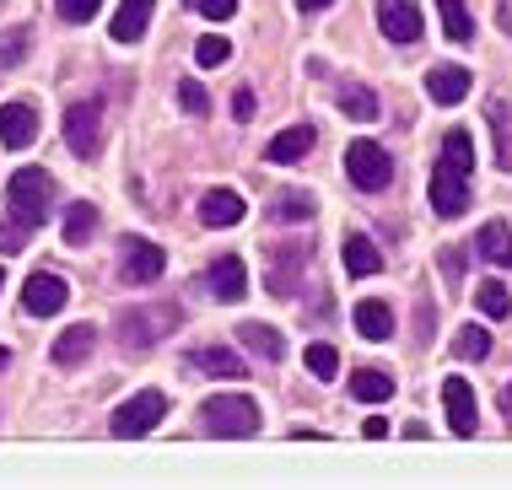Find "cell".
Masks as SVG:
<instances>
[{"label": "cell", "mask_w": 512, "mask_h": 490, "mask_svg": "<svg viewBox=\"0 0 512 490\" xmlns=\"http://www.w3.org/2000/svg\"><path fill=\"white\" fill-rule=\"evenodd\" d=\"M6 200H11V221H22L27 232H38L49 221V173L44 167H17L6 184Z\"/></svg>", "instance_id": "obj_1"}, {"label": "cell", "mask_w": 512, "mask_h": 490, "mask_svg": "<svg viewBox=\"0 0 512 490\" xmlns=\"http://www.w3.org/2000/svg\"><path fill=\"white\" fill-rule=\"evenodd\" d=\"M178 307L162 302V307H124L119 313V345L124 350H146L157 340H168V329H178Z\"/></svg>", "instance_id": "obj_2"}, {"label": "cell", "mask_w": 512, "mask_h": 490, "mask_svg": "<svg viewBox=\"0 0 512 490\" xmlns=\"http://www.w3.org/2000/svg\"><path fill=\"white\" fill-rule=\"evenodd\" d=\"M200 415H205L211 437H254L259 431V404L248 394H216L200 404Z\"/></svg>", "instance_id": "obj_3"}, {"label": "cell", "mask_w": 512, "mask_h": 490, "mask_svg": "<svg viewBox=\"0 0 512 490\" xmlns=\"http://www.w3.org/2000/svg\"><path fill=\"white\" fill-rule=\"evenodd\" d=\"M345 173H351L356 189L378 194V189H389V178H394V157L378 140H351V146H345Z\"/></svg>", "instance_id": "obj_4"}, {"label": "cell", "mask_w": 512, "mask_h": 490, "mask_svg": "<svg viewBox=\"0 0 512 490\" xmlns=\"http://www.w3.org/2000/svg\"><path fill=\"white\" fill-rule=\"evenodd\" d=\"M168 415V399L157 394V388H146V394H135V399H124L119 410H114V420H108V431L114 437H146V431H157V420Z\"/></svg>", "instance_id": "obj_5"}, {"label": "cell", "mask_w": 512, "mask_h": 490, "mask_svg": "<svg viewBox=\"0 0 512 490\" xmlns=\"http://www.w3.org/2000/svg\"><path fill=\"white\" fill-rule=\"evenodd\" d=\"M162 270H168V254H162L157 243H146V237H124L119 275L130 280V286H151V280H162Z\"/></svg>", "instance_id": "obj_6"}, {"label": "cell", "mask_w": 512, "mask_h": 490, "mask_svg": "<svg viewBox=\"0 0 512 490\" xmlns=\"http://www.w3.org/2000/svg\"><path fill=\"white\" fill-rule=\"evenodd\" d=\"M71 302V286H65L54 270H38V275H27V286H22V307L33 318H54L60 307Z\"/></svg>", "instance_id": "obj_7"}, {"label": "cell", "mask_w": 512, "mask_h": 490, "mask_svg": "<svg viewBox=\"0 0 512 490\" xmlns=\"http://www.w3.org/2000/svg\"><path fill=\"white\" fill-rule=\"evenodd\" d=\"M65 140H71L76 157H92L103 140V108L98 103H71L65 108Z\"/></svg>", "instance_id": "obj_8"}, {"label": "cell", "mask_w": 512, "mask_h": 490, "mask_svg": "<svg viewBox=\"0 0 512 490\" xmlns=\"http://www.w3.org/2000/svg\"><path fill=\"white\" fill-rule=\"evenodd\" d=\"M432 210H437L442 221H459L464 210H469V178L453 173V167H442V162H437V173H432Z\"/></svg>", "instance_id": "obj_9"}, {"label": "cell", "mask_w": 512, "mask_h": 490, "mask_svg": "<svg viewBox=\"0 0 512 490\" xmlns=\"http://www.w3.org/2000/svg\"><path fill=\"white\" fill-rule=\"evenodd\" d=\"M308 254H313L308 243H286V248H275V264H270V291H275V297H297L302 270H308Z\"/></svg>", "instance_id": "obj_10"}, {"label": "cell", "mask_w": 512, "mask_h": 490, "mask_svg": "<svg viewBox=\"0 0 512 490\" xmlns=\"http://www.w3.org/2000/svg\"><path fill=\"white\" fill-rule=\"evenodd\" d=\"M442 404H448V426H453V437H475V426H480V410H475V388L464 383V377H448L442 383Z\"/></svg>", "instance_id": "obj_11"}, {"label": "cell", "mask_w": 512, "mask_h": 490, "mask_svg": "<svg viewBox=\"0 0 512 490\" xmlns=\"http://www.w3.org/2000/svg\"><path fill=\"white\" fill-rule=\"evenodd\" d=\"M378 27L389 44H415L421 38V11L410 0H378Z\"/></svg>", "instance_id": "obj_12"}, {"label": "cell", "mask_w": 512, "mask_h": 490, "mask_svg": "<svg viewBox=\"0 0 512 490\" xmlns=\"http://www.w3.org/2000/svg\"><path fill=\"white\" fill-rule=\"evenodd\" d=\"M189 367H200V377H216V383H238V377H248L243 356H238V350H227V345L189 350Z\"/></svg>", "instance_id": "obj_13"}, {"label": "cell", "mask_w": 512, "mask_h": 490, "mask_svg": "<svg viewBox=\"0 0 512 490\" xmlns=\"http://www.w3.org/2000/svg\"><path fill=\"white\" fill-rule=\"evenodd\" d=\"M205 286H211L221 302H243V297H248V270H243V259H238V254H221L211 270H205Z\"/></svg>", "instance_id": "obj_14"}, {"label": "cell", "mask_w": 512, "mask_h": 490, "mask_svg": "<svg viewBox=\"0 0 512 490\" xmlns=\"http://www.w3.org/2000/svg\"><path fill=\"white\" fill-rule=\"evenodd\" d=\"M243 194H232V189H205L200 194V221H205V227H238V221H243Z\"/></svg>", "instance_id": "obj_15"}, {"label": "cell", "mask_w": 512, "mask_h": 490, "mask_svg": "<svg viewBox=\"0 0 512 490\" xmlns=\"http://www.w3.org/2000/svg\"><path fill=\"white\" fill-rule=\"evenodd\" d=\"M0 140H6L11 151L33 146V140H38V114H33V103H6V108H0Z\"/></svg>", "instance_id": "obj_16"}, {"label": "cell", "mask_w": 512, "mask_h": 490, "mask_svg": "<svg viewBox=\"0 0 512 490\" xmlns=\"http://www.w3.org/2000/svg\"><path fill=\"white\" fill-rule=\"evenodd\" d=\"M92 345H98V329H92V324H71L60 340H54L49 361H54V367H81V361L92 356Z\"/></svg>", "instance_id": "obj_17"}, {"label": "cell", "mask_w": 512, "mask_h": 490, "mask_svg": "<svg viewBox=\"0 0 512 490\" xmlns=\"http://www.w3.org/2000/svg\"><path fill=\"white\" fill-rule=\"evenodd\" d=\"M426 97L442 103V108L464 103V97H469V70L464 65H437L432 76H426Z\"/></svg>", "instance_id": "obj_18"}, {"label": "cell", "mask_w": 512, "mask_h": 490, "mask_svg": "<svg viewBox=\"0 0 512 490\" xmlns=\"http://www.w3.org/2000/svg\"><path fill=\"white\" fill-rule=\"evenodd\" d=\"M151 11H157V0H119V11H114V44H135V38L151 27Z\"/></svg>", "instance_id": "obj_19"}, {"label": "cell", "mask_w": 512, "mask_h": 490, "mask_svg": "<svg viewBox=\"0 0 512 490\" xmlns=\"http://www.w3.org/2000/svg\"><path fill=\"white\" fill-rule=\"evenodd\" d=\"M313 140H318L313 124H292V130H281V135H275L270 146H265V157L281 162V167H292V162H302V157L313 151Z\"/></svg>", "instance_id": "obj_20"}, {"label": "cell", "mask_w": 512, "mask_h": 490, "mask_svg": "<svg viewBox=\"0 0 512 490\" xmlns=\"http://www.w3.org/2000/svg\"><path fill=\"white\" fill-rule=\"evenodd\" d=\"M356 329H362V340H389L394 334V307L389 302H378V297H367V302H356Z\"/></svg>", "instance_id": "obj_21"}, {"label": "cell", "mask_w": 512, "mask_h": 490, "mask_svg": "<svg viewBox=\"0 0 512 490\" xmlns=\"http://www.w3.org/2000/svg\"><path fill=\"white\" fill-rule=\"evenodd\" d=\"M486 124L496 135V167L512 173V108L502 103V97H491V103H486Z\"/></svg>", "instance_id": "obj_22"}, {"label": "cell", "mask_w": 512, "mask_h": 490, "mask_svg": "<svg viewBox=\"0 0 512 490\" xmlns=\"http://www.w3.org/2000/svg\"><path fill=\"white\" fill-rule=\"evenodd\" d=\"M340 254H345V270H351V275H378L383 270V254L372 248V237H362V232H345Z\"/></svg>", "instance_id": "obj_23"}, {"label": "cell", "mask_w": 512, "mask_h": 490, "mask_svg": "<svg viewBox=\"0 0 512 490\" xmlns=\"http://www.w3.org/2000/svg\"><path fill=\"white\" fill-rule=\"evenodd\" d=\"M475 254L491 259V264H512V227H507V221H486V227H480Z\"/></svg>", "instance_id": "obj_24"}, {"label": "cell", "mask_w": 512, "mask_h": 490, "mask_svg": "<svg viewBox=\"0 0 512 490\" xmlns=\"http://www.w3.org/2000/svg\"><path fill=\"white\" fill-rule=\"evenodd\" d=\"M394 394V377L383 372V367H362V372H351V399H362V404H383Z\"/></svg>", "instance_id": "obj_25"}, {"label": "cell", "mask_w": 512, "mask_h": 490, "mask_svg": "<svg viewBox=\"0 0 512 490\" xmlns=\"http://www.w3.org/2000/svg\"><path fill=\"white\" fill-rule=\"evenodd\" d=\"M238 340L254 350V356H265V361H281L286 356V340L270 324H238Z\"/></svg>", "instance_id": "obj_26"}, {"label": "cell", "mask_w": 512, "mask_h": 490, "mask_svg": "<svg viewBox=\"0 0 512 490\" xmlns=\"http://www.w3.org/2000/svg\"><path fill=\"white\" fill-rule=\"evenodd\" d=\"M270 216L286 221V227H292V221H313V194L308 189H281L270 200Z\"/></svg>", "instance_id": "obj_27"}, {"label": "cell", "mask_w": 512, "mask_h": 490, "mask_svg": "<svg viewBox=\"0 0 512 490\" xmlns=\"http://www.w3.org/2000/svg\"><path fill=\"white\" fill-rule=\"evenodd\" d=\"M437 17H442V33H448L453 44H469V38H475V17H469L464 0H437Z\"/></svg>", "instance_id": "obj_28"}, {"label": "cell", "mask_w": 512, "mask_h": 490, "mask_svg": "<svg viewBox=\"0 0 512 490\" xmlns=\"http://www.w3.org/2000/svg\"><path fill=\"white\" fill-rule=\"evenodd\" d=\"M442 167H453V173H475V140H469V130H453L448 140H442Z\"/></svg>", "instance_id": "obj_29"}, {"label": "cell", "mask_w": 512, "mask_h": 490, "mask_svg": "<svg viewBox=\"0 0 512 490\" xmlns=\"http://www.w3.org/2000/svg\"><path fill=\"white\" fill-rule=\"evenodd\" d=\"M92 227H98V210H92L87 200H76L71 210H65V243L71 248H81L92 237Z\"/></svg>", "instance_id": "obj_30"}, {"label": "cell", "mask_w": 512, "mask_h": 490, "mask_svg": "<svg viewBox=\"0 0 512 490\" xmlns=\"http://www.w3.org/2000/svg\"><path fill=\"white\" fill-rule=\"evenodd\" d=\"M475 302H480V313H486V318H507V313H512V297H507L502 280H480Z\"/></svg>", "instance_id": "obj_31"}, {"label": "cell", "mask_w": 512, "mask_h": 490, "mask_svg": "<svg viewBox=\"0 0 512 490\" xmlns=\"http://www.w3.org/2000/svg\"><path fill=\"white\" fill-rule=\"evenodd\" d=\"M453 350H459L464 361H486V356H491V334L480 329V324H469V329L453 334Z\"/></svg>", "instance_id": "obj_32"}, {"label": "cell", "mask_w": 512, "mask_h": 490, "mask_svg": "<svg viewBox=\"0 0 512 490\" xmlns=\"http://www.w3.org/2000/svg\"><path fill=\"white\" fill-rule=\"evenodd\" d=\"M340 108H345V119H378V97H372L367 87H345L340 92Z\"/></svg>", "instance_id": "obj_33"}, {"label": "cell", "mask_w": 512, "mask_h": 490, "mask_svg": "<svg viewBox=\"0 0 512 490\" xmlns=\"http://www.w3.org/2000/svg\"><path fill=\"white\" fill-rule=\"evenodd\" d=\"M308 372L318 377V383H329V377L340 372V356H335V345H308Z\"/></svg>", "instance_id": "obj_34"}, {"label": "cell", "mask_w": 512, "mask_h": 490, "mask_svg": "<svg viewBox=\"0 0 512 490\" xmlns=\"http://www.w3.org/2000/svg\"><path fill=\"white\" fill-rule=\"evenodd\" d=\"M195 60H200L205 70H211V65H227V60H232V44H227V38H216V33H205L200 44H195Z\"/></svg>", "instance_id": "obj_35"}, {"label": "cell", "mask_w": 512, "mask_h": 490, "mask_svg": "<svg viewBox=\"0 0 512 490\" xmlns=\"http://www.w3.org/2000/svg\"><path fill=\"white\" fill-rule=\"evenodd\" d=\"M54 11H60L65 22H92L103 11V0H54Z\"/></svg>", "instance_id": "obj_36"}, {"label": "cell", "mask_w": 512, "mask_h": 490, "mask_svg": "<svg viewBox=\"0 0 512 490\" xmlns=\"http://www.w3.org/2000/svg\"><path fill=\"white\" fill-rule=\"evenodd\" d=\"M178 103H184L189 114H211V92H205L200 81H178Z\"/></svg>", "instance_id": "obj_37"}, {"label": "cell", "mask_w": 512, "mask_h": 490, "mask_svg": "<svg viewBox=\"0 0 512 490\" xmlns=\"http://www.w3.org/2000/svg\"><path fill=\"white\" fill-rule=\"evenodd\" d=\"M27 237H33V232H27L22 227V221H11V227H0V254H22V248H27Z\"/></svg>", "instance_id": "obj_38"}, {"label": "cell", "mask_w": 512, "mask_h": 490, "mask_svg": "<svg viewBox=\"0 0 512 490\" xmlns=\"http://www.w3.org/2000/svg\"><path fill=\"white\" fill-rule=\"evenodd\" d=\"M189 6H195L200 17H211V22H227L232 11H238V0H189Z\"/></svg>", "instance_id": "obj_39"}, {"label": "cell", "mask_w": 512, "mask_h": 490, "mask_svg": "<svg viewBox=\"0 0 512 490\" xmlns=\"http://www.w3.org/2000/svg\"><path fill=\"white\" fill-rule=\"evenodd\" d=\"M22 49H27V33L0 38V65H17V60H22Z\"/></svg>", "instance_id": "obj_40"}, {"label": "cell", "mask_w": 512, "mask_h": 490, "mask_svg": "<svg viewBox=\"0 0 512 490\" xmlns=\"http://www.w3.org/2000/svg\"><path fill=\"white\" fill-rule=\"evenodd\" d=\"M442 275L459 286V275H464V248H448V254H442Z\"/></svg>", "instance_id": "obj_41"}, {"label": "cell", "mask_w": 512, "mask_h": 490, "mask_svg": "<svg viewBox=\"0 0 512 490\" xmlns=\"http://www.w3.org/2000/svg\"><path fill=\"white\" fill-rule=\"evenodd\" d=\"M232 119H254V92H238V97H232Z\"/></svg>", "instance_id": "obj_42"}, {"label": "cell", "mask_w": 512, "mask_h": 490, "mask_svg": "<svg viewBox=\"0 0 512 490\" xmlns=\"http://www.w3.org/2000/svg\"><path fill=\"white\" fill-rule=\"evenodd\" d=\"M362 431H367V437H372V442H383V437H389V420H383V415H372V420H367V426H362Z\"/></svg>", "instance_id": "obj_43"}, {"label": "cell", "mask_w": 512, "mask_h": 490, "mask_svg": "<svg viewBox=\"0 0 512 490\" xmlns=\"http://www.w3.org/2000/svg\"><path fill=\"white\" fill-rule=\"evenodd\" d=\"M302 11H324V6H335V0H297Z\"/></svg>", "instance_id": "obj_44"}, {"label": "cell", "mask_w": 512, "mask_h": 490, "mask_svg": "<svg viewBox=\"0 0 512 490\" xmlns=\"http://www.w3.org/2000/svg\"><path fill=\"white\" fill-rule=\"evenodd\" d=\"M6 367H11V350H6V345H0V372H6Z\"/></svg>", "instance_id": "obj_45"}, {"label": "cell", "mask_w": 512, "mask_h": 490, "mask_svg": "<svg viewBox=\"0 0 512 490\" xmlns=\"http://www.w3.org/2000/svg\"><path fill=\"white\" fill-rule=\"evenodd\" d=\"M0 286H6V270H0Z\"/></svg>", "instance_id": "obj_46"}]
</instances>
